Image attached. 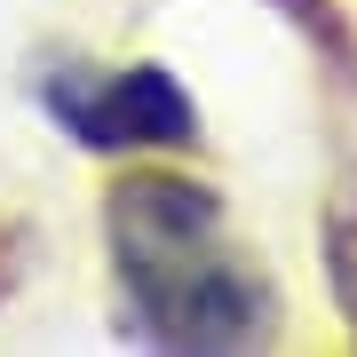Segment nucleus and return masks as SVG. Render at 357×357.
<instances>
[{"mask_svg": "<svg viewBox=\"0 0 357 357\" xmlns=\"http://www.w3.org/2000/svg\"><path fill=\"white\" fill-rule=\"evenodd\" d=\"M103 238H112V278L128 302V326L143 342H167V349L270 342L278 294L199 175H175V167L119 175L103 199Z\"/></svg>", "mask_w": 357, "mask_h": 357, "instance_id": "1", "label": "nucleus"}, {"mask_svg": "<svg viewBox=\"0 0 357 357\" xmlns=\"http://www.w3.org/2000/svg\"><path fill=\"white\" fill-rule=\"evenodd\" d=\"M48 112L88 151H191L199 143V103L159 64H128V72H79L72 64L48 79Z\"/></svg>", "mask_w": 357, "mask_h": 357, "instance_id": "2", "label": "nucleus"}, {"mask_svg": "<svg viewBox=\"0 0 357 357\" xmlns=\"http://www.w3.org/2000/svg\"><path fill=\"white\" fill-rule=\"evenodd\" d=\"M278 8L310 32V48H326V64L342 72V79H357V32L342 24V8H333V0H278Z\"/></svg>", "mask_w": 357, "mask_h": 357, "instance_id": "3", "label": "nucleus"}, {"mask_svg": "<svg viewBox=\"0 0 357 357\" xmlns=\"http://www.w3.org/2000/svg\"><path fill=\"white\" fill-rule=\"evenodd\" d=\"M8 278H16V255H8V246H0V294H8Z\"/></svg>", "mask_w": 357, "mask_h": 357, "instance_id": "4", "label": "nucleus"}]
</instances>
